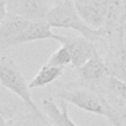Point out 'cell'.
Masks as SVG:
<instances>
[{
    "mask_svg": "<svg viewBox=\"0 0 126 126\" xmlns=\"http://www.w3.org/2000/svg\"><path fill=\"white\" fill-rule=\"evenodd\" d=\"M46 22L51 28L72 29L92 42L107 36V32L104 29L94 30L84 23L75 8L73 0H59L56 5L51 7Z\"/></svg>",
    "mask_w": 126,
    "mask_h": 126,
    "instance_id": "cell-1",
    "label": "cell"
},
{
    "mask_svg": "<svg viewBox=\"0 0 126 126\" xmlns=\"http://www.w3.org/2000/svg\"><path fill=\"white\" fill-rule=\"evenodd\" d=\"M30 21L7 13L0 24V47L6 48L12 46L13 41L28 28Z\"/></svg>",
    "mask_w": 126,
    "mask_h": 126,
    "instance_id": "cell-9",
    "label": "cell"
},
{
    "mask_svg": "<svg viewBox=\"0 0 126 126\" xmlns=\"http://www.w3.org/2000/svg\"><path fill=\"white\" fill-rule=\"evenodd\" d=\"M72 63V58L71 55L68 51V49L65 46L59 47L58 49H56L48 58L47 62L45 64L50 65V66H54V67H62L64 68L66 65L71 64Z\"/></svg>",
    "mask_w": 126,
    "mask_h": 126,
    "instance_id": "cell-14",
    "label": "cell"
},
{
    "mask_svg": "<svg viewBox=\"0 0 126 126\" xmlns=\"http://www.w3.org/2000/svg\"><path fill=\"white\" fill-rule=\"evenodd\" d=\"M84 23L94 30L104 28L106 9L113 0H73Z\"/></svg>",
    "mask_w": 126,
    "mask_h": 126,
    "instance_id": "cell-6",
    "label": "cell"
},
{
    "mask_svg": "<svg viewBox=\"0 0 126 126\" xmlns=\"http://www.w3.org/2000/svg\"><path fill=\"white\" fill-rule=\"evenodd\" d=\"M0 126H8V122L6 120V117L0 113Z\"/></svg>",
    "mask_w": 126,
    "mask_h": 126,
    "instance_id": "cell-16",
    "label": "cell"
},
{
    "mask_svg": "<svg viewBox=\"0 0 126 126\" xmlns=\"http://www.w3.org/2000/svg\"><path fill=\"white\" fill-rule=\"evenodd\" d=\"M57 96L82 110L102 116L105 115V99L91 88H76L61 91L57 94Z\"/></svg>",
    "mask_w": 126,
    "mask_h": 126,
    "instance_id": "cell-4",
    "label": "cell"
},
{
    "mask_svg": "<svg viewBox=\"0 0 126 126\" xmlns=\"http://www.w3.org/2000/svg\"><path fill=\"white\" fill-rule=\"evenodd\" d=\"M55 35L47 22H31L28 28L13 41L12 46L40 39H54Z\"/></svg>",
    "mask_w": 126,
    "mask_h": 126,
    "instance_id": "cell-11",
    "label": "cell"
},
{
    "mask_svg": "<svg viewBox=\"0 0 126 126\" xmlns=\"http://www.w3.org/2000/svg\"><path fill=\"white\" fill-rule=\"evenodd\" d=\"M77 70L80 79L91 89L98 86L109 76L105 60L98 52H95L92 58H90L84 65L77 68Z\"/></svg>",
    "mask_w": 126,
    "mask_h": 126,
    "instance_id": "cell-8",
    "label": "cell"
},
{
    "mask_svg": "<svg viewBox=\"0 0 126 126\" xmlns=\"http://www.w3.org/2000/svg\"><path fill=\"white\" fill-rule=\"evenodd\" d=\"M7 0H0V24L7 15Z\"/></svg>",
    "mask_w": 126,
    "mask_h": 126,
    "instance_id": "cell-15",
    "label": "cell"
},
{
    "mask_svg": "<svg viewBox=\"0 0 126 126\" xmlns=\"http://www.w3.org/2000/svg\"><path fill=\"white\" fill-rule=\"evenodd\" d=\"M0 84L18 97L43 122L45 118L42 112L38 109L36 104L33 102L29 84L26 81V78L22 74L21 70L16 65L15 61L10 57L3 56L0 58Z\"/></svg>",
    "mask_w": 126,
    "mask_h": 126,
    "instance_id": "cell-2",
    "label": "cell"
},
{
    "mask_svg": "<svg viewBox=\"0 0 126 126\" xmlns=\"http://www.w3.org/2000/svg\"><path fill=\"white\" fill-rule=\"evenodd\" d=\"M107 51L104 58L109 76L126 81V25L107 33Z\"/></svg>",
    "mask_w": 126,
    "mask_h": 126,
    "instance_id": "cell-3",
    "label": "cell"
},
{
    "mask_svg": "<svg viewBox=\"0 0 126 126\" xmlns=\"http://www.w3.org/2000/svg\"><path fill=\"white\" fill-rule=\"evenodd\" d=\"M122 1V3H123V6H124V8L126 9V0H121Z\"/></svg>",
    "mask_w": 126,
    "mask_h": 126,
    "instance_id": "cell-17",
    "label": "cell"
},
{
    "mask_svg": "<svg viewBox=\"0 0 126 126\" xmlns=\"http://www.w3.org/2000/svg\"><path fill=\"white\" fill-rule=\"evenodd\" d=\"M104 116L113 126H126V103H119L110 106L106 102Z\"/></svg>",
    "mask_w": 126,
    "mask_h": 126,
    "instance_id": "cell-13",
    "label": "cell"
},
{
    "mask_svg": "<svg viewBox=\"0 0 126 126\" xmlns=\"http://www.w3.org/2000/svg\"><path fill=\"white\" fill-rule=\"evenodd\" d=\"M63 72L64 68L62 67H54L44 64L33 77V79L29 83V87L30 89L43 88L57 80L63 74Z\"/></svg>",
    "mask_w": 126,
    "mask_h": 126,
    "instance_id": "cell-12",
    "label": "cell"
},
{
    "mask_svg": "<svg viewBox=\"0 0 126 126\" xmlns=\"http://www.w3.org/2000/svg\"><path fill=\"white\" fill-rule=\"evenodd\" d=\"M55 40L65 46L72 58L71 65L79 68L84 65L95 52H97L94 44L84 36H70V35H55Z\"/></svg>",
    "mask_w": 126,
    "mask_h": 126,
    "instance_id": "cell-7",
    "label": "cell"
},
{
    "mask_svg": "<svg viewBox=\"0 0 126 126\" xmlns=\"http://www.w3.org/2000/svg\"><path fill=\"white\" fill-rule=\"evenodd\" d=\"M51 7L48 0H7V11L30 22H46Z\"/></svg>",
    "mask_w": 126,
    "mask_h": 126,
    "instance_id": "cell-5",
    "label": "cell"
},
{
    "mask_svg": "<svg viewBox=\"0 0 126 126\" xmlns=\"http://www.w3.org/2000/svg\"><path fill=\"white\" fill-rule=\"evenodd\" d=\"M58 106L51 95H46L41 100V108L45 115L56 126H77L68 113V102L60 99Z\"/></svg>",
    "mask_w": 126,
    "mask_h": 126,
    "instance_id": "cell-10",
    "label": "cell"
}]
</instances>
